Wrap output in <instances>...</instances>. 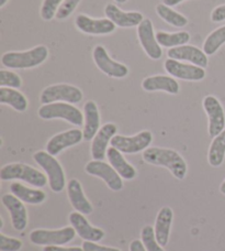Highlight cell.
Masks as SVG:
<instances>
[{
	"label": "cell",
	"mask_w": 225,
	"mask_h": 251,
	"mask_svg": "<svg viewBox=\"0 0 225 251\" xmlns=\"http://www.w3.org/2000/svg\"><path fill=\"white\" fill-rule=\"evenodd\" d=\"M143 160L146 163L164 167L172 172L178 180H183L187 174V163L177 151L165 148H147L143 152Z\"/></svg>",
	"instance_id": "cell-1"
},
{
	"label": "cell",
	"mask_w": 225,
	"mask_h": 251,
	"mask_svg": "<svg viewBox=\"0 0 225 251\" xmlns=\"http://www.w3.org/2000/svg\"><path fill=\"white\" fill-rule=\"evenodd\" d=\"M48 57V49L38 46L28 51L6 52L1 56V64L12 70L33 69L41 65Z\"/></svg>",
	"instance_id": "cell-2"
},
{
	"label": "cell",
	"mask_w": 225,
	"mask_h": 251,
	"mask_svg": "<svg viewBox=\"0 0 225 251\" xmlns=\"http://www.w3.org/2000/svg\"><path fill=\"white\" fill-rule=\"evenodd\" d=\"M0 178L2 181L21 180L34 187L42 188L47 184L48 178L39 170L24 163H10L0 170Z\"/></svg>",
	"instance_id": "cell-3"
},
{
	"label": "cell",
	"mask_w": 225,
	"mask_h": 251,
	"mask_svg": "<svg viewBox=\"0 0 225 251\" xmlns=\"http://www.w3.org/2000/svg\"><path fill=\"white\" fill-rule=\"evenodd\" d=\"M39 117L44 120L52 119H64L67 123L80 127L85 123L84 114L77 107L73 106L69 102H52L40 107L38 111Z\"/></svg>",
	"instance_id": "cell-4"
},
{
	"label": "cell",
	"mask_w": 225,
	"mask_h": 251,
	"mask_svg": "<svg viewBox=\"0 0 225 251\" xmlns=\"http://www.w3.org/2000/svg\"><path fill=\"white\" fill-rule=\"evenodd\" d=\"M33 159L46 173L51 190L55 193H60L64 190L66 180L64 170H63L61 163L47 151L35 152Z\"/></svg>",
	"instance_id": "cell-5"
},
{
	"label": "cell",
	"mask_w": 225,
	"mask_h": 251,
	"mask_svg": "<svg viewBox=\"0 0 225 251\" xmlns=\"http://www.w3.org/2000/svg\"><path fill=\"white\" fill-rule=\"evenodd\" d=\"M83 100V92L78 87L69 84H56L47 86L40 96V100L43 105L52 104V102H69L77 104Z\"/></svg>",
	"instance_id": "cell-6"
},
{
	"label": "cell",
	"mask_w": 225,
	"mask_h": 251,
	"mask_svg": "<svg viewBox=\"0 0 225 251\" xmlns=\"http://www.w3.org/2000/svg\"><path fill=\"white\" fill-rule=\"evenodd\" d=\"M153 141V134L148 130L138 132L133 137L120 136L115 134L110 142L111 147L118 149L122 153L134 154L141 151H145Z\"/></svg>",
	"instance_id": "cell-7"
},
{
	"label": "cell",
	"mask_w": 225,
	"mask_h": 251,
	"mask_svg": "<svg viewBox=\"0 0 225 251\" xmlns=\"http://www.w3.org/2000/svg\"><path fill=\"white\" fill-rule=\"evenodd\" d=\"M74 227H65L62 229H35L30 234L31 243L38 246H63L70 243L75 238Z\"/></svg>",
	"instance_id": "cell-8"
},
{
	"label": "cell",
	"mask_w": 225,
	"mask_h": 251,
	"mask_svg": "<svg viewBox=\"0 0 225 251\" xmlns=\"http://www.w3.org/2000/svg\"><path fill=\"white\" fill-rule=\"evenodd\" d=\"M92 57L98 69L110 77L124 78L129 75L128 66L112 60L102 46H97L93 49Z\"/></svg>",
	"instance_id": "cell-9"
},
{
	"label": "cell",
	"mask_w": 225,
	"mask_h": 251,
	"mask_svg": "<svg viewBox=\"0 0 225 251\" xmlns=\"http://www.w3.org/2000/svg\"><path fill=\"white\" fill-rule=\"evenodd\" d=\"M85 171L90 176L102 178L112 191L118 192L123 188L122 177L120 176V174L115 171L111 164H108L103 161L92 160L88 162L86 168H85Z\"/></svg>",
	"instance_id": "cell-10"
},
{
	"label": "cell",
	"mask_w": 225,
	"mask_h": 251,
	"mask_svg": "<svg viewBox=\"0 0 225 251\" xmlns=\"http://www.w3.org/2000/svg\"><path fill=\"white\" fill-rule=\"evenodd\" d=\"M203 109L209 118V136L215 138L225 128V113L221 102L214 96H205Z\"/></svg>",
	"instance_id": "cell-11"
},
{
	"label": "cell",
	"mask_w": 225,
	"mask_h": 251,
	"mask_svg": "<svg viewBox=\"0 0 225 251\" xmlns=\"http://www.w3.org/2000/svg\"><path fill=\"white\" fill-rule=\"evenodd\" d=\"M137 37L143 50L145 51L148 57L156 61L163 56V50L159 43L157 42L152 20L144 19L141 22V25L137 26Z\"/></svg>",
	"instance_id": "cell-12"
},
{
	"label": "cell",
	"mask_w": 225,
	"mask_h": 251,
	"mask_svg": "<svg viewBox=\"0 0 225 251\" xmlns=\"http://www.w3.org/2000/svg\"><path fill=\"white\" fill-rule=\"evenodd\" d=\"M165 71L175 78L190 82H199L205 77V70L193 64H186L173 59L166 60L164 63Z\"/></svg>",
	"instance_id": "cell-13"
},
{
	"label": "cell",
	"mask_w": 225,
	"mask_h": 251,
	"mask_svg": "<svg viewBox=\"0 0 225 251\" xmlns=\"http://www.w3.org/2000/svg\"><path fill=\"white\" fill-rule=\"evenodd\" d=\"M75 25L83 33L90 35H107L114 32L116 25L108 18L105 19H92L86 15L76 17Z\"/></svg>",
	"instance_id": "cell-14"
},
{
	"label": "cell",
	"mask_w": 225,
	"mask_h": 251,
	"mask_svg": "<svg viewBox=\"0 0 225 251\" xmlns=\"http://www.w3.org/2000/svg\"><path fill=\"white\" fill-rule=\"evenodd\" d=\"M167 56L168 59H173L180 62H189L190 64L202 67V69H205L209 64L208 56H206L203 51L200 50L199 48L188 46V44L169 49L167 52Z\"/></svg>",
	"instance_id": "cell-15"
},
{
	"label": "cell",
	"mask_w": 225,
	"mask_h": 251,
	"mask_svg": "<svg viewBox=\"0 0 225 251\" xmlns=\"http://www.w3.org/2000/svg\"><path fill=\"white\" fill-rule=\"evenodd\" d=\"M84 140V133L79 129H71L67 131L57 133L49 139L46 143V151L49 154L55 156L60 154L67 148L74 147Z\"/></svg>",
	"instance_id": "cell-16"
},
{
	"label": "cell",
	"mask_w": 225,
	"mask_h": 251,
	"mask_svg": "<svg viewBox=\"0 0 225 251\" xmlns=\"http://www.w3.org/2000/svg\"><path fill=\"white\" fill-rule=\"evenodd\" d=\"M1 203L10 213L12 227L18 231H23L28 225V213L23 201L13 194H6L1 197Z\"/></svg>",
	"instance_id": "cell-17"
},
{
	"label": "cell",
	"mask_w": 225,
	"mask_h": 251,
	"mask_svg": "<svg viewBox=\"0 0 225 251\" xmlns=\"http://www.w3.org/2000/svg\"><path fill=\"white\" fill-rule=\"evenodd\" d=\"M69 223L71 227H74V229L76 230V234L85 241H93V243H97V241H100L105 238V231L100 229V228L90 225V223L82 213H70Z\"/></svg>",
	"instance_id": "cell-18"
},
{
	"label": "cell",
	"mask_w": 225,
	"mask_h": 251,
	"mask_svg": "<svg viewBox=\"0 0 225 251\" xmlns=\"http://www.w3.org/2000/svg\"><path fill=\"white\" fill-rule=\"evenodd\" d=\"M105 13L116 26L120 28H133L138 26L144 20V17L138 11H130L125 12L115 6L114 3H108L105 8Z\"/></svg>",
	"instance_id": "cell-19"
},
{
	"label": "cell",
	"mask_w": 225,
	"mask_h": 251,
	"mask_svg": "<svg viewBox=\"0 0 225 251\" xmlns=\"http://www.w3.org/2000/svg\"><path fill=\"white\" fill-rule=\"evenodd\" d=\"M118 128L114 124H106L99 129L96 136L92 139L91 143V156L93 160L102 161L106 158L107 151H108V145L111 142L112 138H113Z\"/></svg>",
	"instance_id": "cell-20"
},
{
	"label": "cell",
	"mask_w": 225,
	"mask_h": 251,
	"mask_svg": "<svg viewBox=\"0 0 225 251\" xmlns=\"http://www.w3.org/2000/svg\"><path fill=\"white\" fill-rule=\"evenodd\" d=\"M142 87L146 92H166L172 95H177L180 91L179 84L172 76L154 75L146 77L142 82Z\"/></svg>",
	"instance_id": "cell-21"
},
{
	"label": "cell",
	"mask_w": 225,
	"mask_h": 251,
	"mask_svg": "<svg viewBox=\"0 0 225 251\" xmlns=\"http://www.w3.org/2000/svg\"><path fill=\"white\" fill-rule=\"evenodd\" d=\"M84 140H92L100 129V114L97 104L93 100H88L84 105Z\"/></svg>",
	"instance_id": "cell-22"
},
{
	"label": "cell",
	"mask_w": 225,
	"mask_h": 251,
	"mask_svg": "<svg viewBox=\"0 0 225 251\" xmlns=\"http://www.w3.org/2000/svg\"><path fill=\"white\" fill-rule=\"evenodd\" d=\"M174 218V212L170 207H161L160 210L157 214L156 222H155V236L158 244L161 247L167 246L169 241V235H170V228H172Z\"/></svg>",
	"instance_id": "cell-23"
},
{
	"label": "cell",
	"mask_w": 225,
	"mask_h": 251,
	"mask_svg": "<svg viewBox=\"0 0 225 251\" xmlns=\"http://www.w3.org/2000/svg\"><path fill=\"white\" fill-rule=\"evenodd\" d=\"M67 194H68L70 204L76 209V212H79L84 215H89L92 213V205L89 203V201L85 196L79 181L73 178L68 182V184H67Z\"/></svg>",
	"instance_id": "cell-24"
},
{
	"label": "cell",
	"mask_w": 225,
	"mask_h": 251,
	"mask_svg": "<svg viewBox=\"0 0 225 251\" xmlns=\"http://www.w3.org/2000/svg\"><path fill=\"white\" fill-rule=\"evenodd\" d=\"M107 159L115 171L120 174V176L124 178V180L130 181L136 176V170L134 169V167H132V164H130L124 159L122 152H120L115 148H108Z\"/></svg>",
	"instance_id": "cell-25"
},
{
	"label": "cell",
	"mask_w": 225,
	"mask_h": 251,
	"mask_svg": "<svg viewBox=\"0 0 225 251\" xmlns=\"http://www.w3.org/2000/svg\"><path fill=\"white\" fill-rule=\"evenodd\" d=\"M10 191L18 199L21 200L23 203L31 205H39L42 204L46 200V194L41 190H34V188H29L21 183L13 182L10 184Z\"/></svg>",
	"instance_id": "cell-26"
},
{
	"label": "cell",
	"mask_w": 225,
	"mask_h": 251,
	"mask_svg": "<svg viewBox=\"0 0 225 251\" xmlns=\"http://www.w3.org/2000/svg\"><path fill=\"white\" fill-rule=\"evenodd\" d=\"M0 102L8 105L20 113H23L28 108V100L23 94L16 88L1 87L0 88Z\"/></svg>",
	"instance_id": "cell-27"
},
{
	"label": "cell",
	"mask_w": 225,
	"mask_h": 251,
	"mask_svg": "<svg viewBox=\"0 0 225 251\" xmlns=\"http://www.w3.org/2000/svg\"><path fill=\"white\" fill-rule=\"evenodd\" d=\"M156 39L160 47L173 49V48L187 44L189 41H190V34L186 32V31H180V32H173V33L158 31V32L156 33Z\"/></svg>",
	"instance_id": "cell-28"
},
{
	"label": "cell",
	"mask_w": 225,
	"mask_h": 251,
	"mask_svg": "<svg viewBox=\"0 0 225 251\" xmlns=\"http://www.w3.org/2000/svg\"><path fill=\"white\" fill-rule=\"evenodd\" d=\"M225 158V129L223 131L213 138V141L211 143L208 161L211 167L218 168L223 163Z\"/></svg>",
	"instance_id": "cell-29"
},
{
	"label": "cell",
	"mask_w": 225,
	"mask_h": 251,
	"mask_svg": "<svg viewBox=\"0 0 225 251\" xmlns=\"http://www.w3.org/2000/svg\"><path fill=\"white\" fill-rule=\"evenodd\" d=\"M156 12L165 22L174 26H177V28H182V26L187 25L188 24V19L186 17L164 3L157 4Z\"/></svg>",
	"instance_id": "cell-30"
},
{
	"label": "cell",
	"mask_w": 225,
	"mask_h": 251,
	"mask_svg": "<svg viewBox=\"0 0 225 251\" xmlns=\"http://www.w3.org/2000/svg\"><path fill=\"white\" fill-rule=\"evenodd\" d=\"M225 43V25L212 31L203 43V52L206 55H213Z\"/></svg>",
	"instance_id": "cell-31"
},
{
	"label": "cell",
	"mask_w": 225,
	"mask_h": 251,
	"mask_svg": "<svg viewBox=\"0 0 225 251\" xmlns=\"http://www.w3.org/2000/svg\"><path fill=\"white\" fill-rule=\"evenodd\" d=\"M141 239L144 247L147 251H165L156 239L154 228L150 225L143 227L141 232Z\"/></svg>",
	"instance_id": "cell-32"
},
{
	"label": "cell",
	"mask_w": 225,
	"mask_h": 251,
	"mask_svg": "<svg viewBox=\"0 0 225 251\" xmlns=\"http://www.w3.org/2000/svg\"><path fill=\"white\" fill-rule=\"evenodd\" d=\"M0 86L18 89L22 86V79L15 72L1 70L0 71Z\"/></svg>",
	"instance_id": "cell-33"
},
{
	"label": "cell",
	"mask_w": 225,
	"mask_h": 251,
	"mask_svg": "<svg viewBox=\"0 0 225 251\" xmlns=\"http://www.w3.org/2000/svg\"><path fill=\"white\" fill-rule=\"evenodd\" d=\"M64 0H43L41 6V17L45 21L52 20L56 16L58 8Z\"/></svg>",
	"instance_id": "cell-34"
},
{
	"label": "cell",
	"mask_w": 225,
	"mask_h": 251,
	"mask_svg": "<svg viewBox=\"0 0 225 251\" xmlns=\"http://www.w3.org/2000/svg\"><path fill=\"white\" fill-rule=\"evenodd\" d=\"M80 1H82V0H64L56 12V16H55L56 19L58 20L67 19V18H68L71 13L75 11V9L77 8Z\"/></svg>",
	"instance_id": "cell-35"
},
{
	"label": "cell",
	"mask_w": 225,
	"mask_h": 251,
	"mask_svg": "<svg viewBox=\"0 0 225 251\" xmlns=\"http://www.w3.org/2000/svg\"><path fill=\"white\" fill-rule=\"evenodd\" d=\"M22 248V241L0 234V251H19Z\"/></svg>",
	"instance_id": "cell-36"
},
{
	"label": "cell",
	"mask_w": 225,
	"mask_h": 251,
	"mask_svg": "<svg viewBox=\"0 0 225 251\" xmlns=\"http://www.w3.org/2000/svg\"><path fill=\"white\" fill-rule=\"evenodd\" d=\"M83 249L84 251H121L118 248L106 247V246L97 245L96 243H93V241H84Z\"/></svg>",
	"instance_id": "cell-37"
},
{
	"label": "cell",
	"mask_w": 225,
	"mask_h": 251,
	"mask_svg": "<svg viewBox=\"0 0 225 251\" xmlns=\"http://www.w3.org/2000/svg\"><path fill=\"white\" fill-rule=\"evenodd\" d=\"M225 20V4H221L214 8V10L211 13V21L212 22H221Z\"/></svg>",
	"instance_id": "cell-38"
},
{
	"label": "cell",
	"mask_w": 225,
	"mask_h": 251,
	"mask_svg": "<svg viewBox=\"0 0 225 251\" xmlns=\"http://www.w3.org/2000/svg\"><path fill=\"white\" fill-rule=\"evenodd\" d=\"M43 251H84V249L79 247L65 248L62 246H45Z\"/></svg>",
	"instance_id": "cell-39"
},
{
	"label": "cell",
	"mask_w": 225,
	"mask_h": 251,
	"mask_svg": "<svg viewBox=\"0 0 225 251\" xmlns=\"http://www.w3.org/2000/svg\"><path fill=\"white\" fill-rule=\"evenodd\" d=\"M130 251H147L144 247L142 240H133L130 245Z\"/></svg>",
	"instance_id": "cell-40"
},
{
	"label": "cell",
	"mask_w": 225,
	"mask_h": 251,
	"mask_svg": "<svg viewBox=\"0 0 225 251\" xmlns=\"http://www.w3.org/2000/svg\"><path fill=\"white\" fill-rule=\"evenodd\" d=\"M182 1H186V0H163V3L168 7H175Z\"/></svg>",
	"instance_id": "cell-41"
},
{
	"label": "cell",
	"mask_w": 225,
	"mask_h": 251,
	"mask_svg": "<svg viewBox=\"0 0 225 251\" xmlns=\"http://www.w3.org/2000/svg\"><path fill=\"white\" fill-rule=\"evenodd\" d=\"M220 192L222 193V194L225 195V180L223 181V183L221 184V186H220Z\"/></svg>",
	"instance_id": "cell-42"
},
{
	"label": "cell",
	"mask_w": 225,
	"mask_h": 251,
	"mask_svg": "<svg viewBox=\"0 0 225 251\" xmlns=\"http://www.w3.org/2000/svg\"><path fill=\"white\" fill-rule=\"evenodd\" d=\"M7 1H8V0H0V7H3L4 6V4H6L7 3Z\"/></svg>",
	"instance_id": "cell-43"
},
{
	"label": "cell",
	"mask_w": 225,
	"mask_h": 251,
	"mask_svg": "<svg viewBox=\"0 0 225 251\" xmlns=\"http://www.w3.org/2000/svg\"><path fill=\"white\" fill-rule=\"evenodd\" d=\"M115 2H118V3H125L128 1V0H114Z\"/></svg>",
	"instance_id": "cell-44"
}]
</instances>
